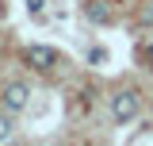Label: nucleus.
Listing matches in <instances>:
<instances>
[{"label":"nucleus","instance_id":"f03ea898","mask_svg":"<svg viewBox=\"0 0 153 146\" xmlns=\"http://www.w3.org/2000/svg\"><path fill=\"white\" fill-rule=\"evenodd\" d=\"M0 100H4V108H8V111H23V108H27V100H31V89H27L23 81H8L4 92H0Z\"/></svg>","mask_w":153,"mask_h":146},{"label":"nucleus","instance_id":"423d86ee","mask_svg":"<svg viewBox=\"0 0 153 146\" xmlns=\"http://www.w3.org/2000/svg\"><path fill=\"white\" fill-rule=\"evenodd\" d=\"M8 138H12V119L0 115V142H8Z\"/></svg>","mask_w":153,"mask_h":146},{"label":"nucleus","instance_id":"39448f33","mask_svg":"<svg viewBox=\"0 0 153 146\" xmlns=\"http://www.w3.org/2000/svg\"><path fill=\"white\" fill-rule=\"evenodd\" d=\"M134 23H138V27H153V0H146V4L134 12Z\"/></svg>","mask_w":153,"mask_h":146},{"label":"nucleus","instance_id":"6e6552de","mask_svg":"<svg viewBox=\"0 0 153 146\" xmlns=\"http://www.w3.org/2000/svg\"><path fill=\"white\" fill-rule=\"evenodd\" d=\"M142 62H146V65H153V38L142 46Z\"/></svg>","mask_w":153,"mask_h":146},{"label":"nucleus","instance_id":"20e7f679","mask_svg":"<svg viewBox=\"0 0 153 146\" xmlns=\"http://www.w3.org/2000/svg\"><path fill=\"white\" fill-rule=\"evenodd\" d=\"M84 16L92 23H111V8H107V0H92V4H84Z\"/></svg>","mask_w":153,"mask_h":146},{"label":"nucleus","instance_id":"0eeeda50","mask_svg":"<svg viewBox=\"0 0 153 146\" xmlns=\"http://www.w3.org/2000/svg\"><path fill=\"white\" fill-rule=\"evenodd\" d=\"M88 62H92V65H100V62H107V50H100V46H96V50H88Z\"/></svg>","mask_w":153,"mask_h":146},{"label":"nucleus","instance_id":"1a4fd4ad","mask_svg":"<svg viewBox=\"0 0 153 146\" xmlns=\"http://www.w3.org/2000/svg\"><path fill=\"white\" fill-rule=\"evenodd\" d=\"M27 8H31V16H38V12L46 8V0H27Z\"/></svg>","mask_w":153,"mask_h":146},{"label":"nucleus","instance_id":"f257e3e1","mask_svg":"<svg viewBox=\"0 0 153 146\" xmlns=\"http://www.w3.org/2000/svg\"><path fill=\"white\" fill-rule=\"evenodd\" d=\"M138 108H142V96H138L134 89H123V92L111 96V115L119 119V123H130L134 115H138Z\"/></svg>","mask_w":153,"mask_h":146},{"label":"nucleus","instance_id":"7ed1b4c3","mask_svg":"<svg viewBox=\"0 0 153 146\" xmlns=\"http://www.w3.org/2000/svg\"><path fill=\"white\" fill-rule=\"evenodd\" d=\"M23 62H27V65H31V69H54L57 65V50L54 46H27V50H23Z\"/></svg>","mask_w":153,"mask_h":146}]
</instances>
